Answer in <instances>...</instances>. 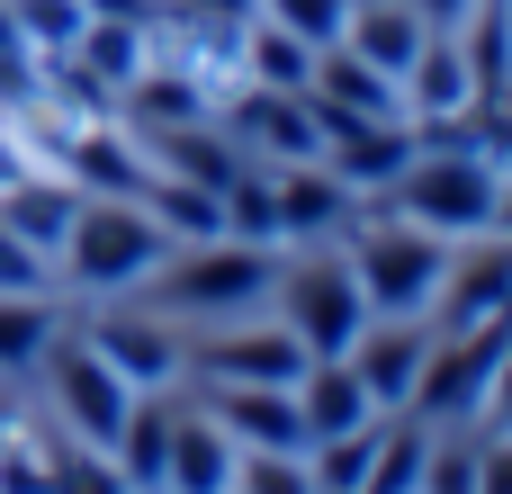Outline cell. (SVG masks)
Masks as SVG:
<instances>
[{"mask_svg":"<svg viewBox=\"0 0 512 494\" xmlns=\"http://www.w3.org/2000/svg\"><path fill=\"white\" fill-rule=\"evenodd\" d=\"M0 288H18V297H45V252L0 216Z\"/></svg>","mask_w":512,"mask_h":494,"instance_id":"484cf974","label":"cell"},{"mask_svg":"<svg viewBox=\"0 0 512 494\" xmlns=\"http://www.w3.org/2000/svg\"><path fill=\"white\" fill-rule=\"evenodd\" d=\"M189 387H198V414L234 450H288V459H306V423H297L288 387H261V378H189Z\"/></svg>","mask_w":512,"mask_h":494,"instance_id":"ba28073f","label":"cell"},{"mask_svg":"<svg viewBox=\"0 0 512 494\" xmlns=\"http://www.w3.org/2000/svg\"><path fill=\"white\" fill-rule=\"evenodd\" d=\"M261 18L288 27V36H306V45H333L342 18H351V0H261Z\"/></svg>","mask_w":512,"mask_h":494,"instance_id":"d4e9b609","label":"cell"},{"mask_svg":"<svg viewBox=\"0 0 512 494\" xmlns=\"http://www.w3.org/2000/svg\"><path fill=\"white\" fill-rule=\"evenodd\" d=\"M54 333H63V324H54V306H45V297L0 288V378H9V369H36Z\"/></svg>","mask_w":512,"mask_h":494,"instance_id":"cb8c5ba5","label":"cell"},{"mask_svg":"<svg viewBox=\"0 0 512 494\" xmlns=\"http://www.w3.org/2000/svg\"><path fill=\"white\" fill-rule=\"evenodd\" d=\"M162 486H171V494H216V486H234V441H225L198 405H180V414H171V459H162Z\"/></svg>","mask_w":512,"mask_h":494,"instance_id":"d6986e66","label":"cell"},{"mask_svg":"<svg viewBox=\"0 0 512 494\" xmlns=\"http://www.w3.org/2000/svg\"><path fill=\"white\" fill-rule=\"evenodd\" d=\"M495 234H512V171H504V189H495Z\"/></svg>","mask_w":512,"mask_h":494,"instance_id":"f546056e","label":"cell"},{"mask_svg":"<svg viewBox=\"0 0 512 494\" xmlns=\"http://www.w3.org/2000/svg\"><path fill=\"white\" fill-rule=\"evenodd\" d=\"M63 63L117 99V90H126L144 63H153V54H144V18H81V36L63 45Z\"/></svg>","mask_w":512,"mask_h":494,"instance_id":"ffe728a7","label":"cell"},{"mask_svg":"<svg viewBox=\"0 0 512 494\" xmlns=\"http://www.w3.org/2000/svg\"><path fill=\"white\" fill-rule=\"evenodd\" d=\"M270 207H279V243H342L360 189L324 162H270Z\"/></svg>","mask_w":512,"mask_h":494,"instance_id":"7c38bea8","label":"cell"},{"mask_svg":"<svg viewBox=\"0 0 512 494\" xmlns=\"http://www.w3.org/2000/svg\"><path fill=\"white\" fill-rule=\"evenodd\" d=\"M495 189H504V171L477 153V144H423L378 198L396 207V216H414V225H432V234H495Z\"/></svg>","mask_w":512,"mask_h":494,"instance_id":"277c9868","label":"cell"},{"mask_svg":"<svg viewBox=\"0 0 512 494\" xmlns=\"http://www.w3.org/2000/svg\"><path fill=\"white\" fill-rule=\"evenodd\" d=\"M135 207H144V216H153L171 243H207V234H225V207H216V189H198V180H180V171H144Z\"/></svg>","mask_w":512,"mask_h":494,"instance_id":"44dd1931","label":"cell"},{"mask_svg":"<svg viewBox=\"0 0 512 494\" xmlns=\"http://www.w3.org/2000/svg\"><path fill=\"white\" fill-rule=\"evenodd\" d=\"M81 342L126 378V387H180V342H171V315H99L81 324Z\"/></svg>","mask_w":512,"mask_h":494,"instance_id":"9a60e30c","label":"cell"},{"mask_svg":"<svg viewBox=\"0 0 512 494\" xmlns=\"http://www.w3.org/2000/svg\"><path fill=\"white\" fill-rule=\"evenodd\" d=\"M315 126H324V153H315V162L342 171L360 198L387 189V180L423 153V144H414V117H333V108H315Z\"/></svg>","mask_w":512,"mask_h":494,"instance_id":"30bf717a","label":"cell"},{"mask_svg":"<svg viewBox=\"0 0 512 494\" xmlns=\"http://www.w3.org/2000/svg\"><path fill=\"white\" fill-rule=\"evenodd\" d=\"M423 351H432V333H423L414 315H369L342 360L360 369V387L378 396V414H405V396H414V378H423Z\"/></svg>","mask_w":512,"mask_h":494,"instance_id":"5bb4252c","label":"cell"},{"mask_svg":"<svg viewBox=\"0 0 512 494\" xmlns=\"http://www.w3.org/2000/svg\"><path fill=\"white\" fill-rule=\"evenodd\" d=\"M423 315H432V333L504 324V315H512V234H495V243H486V252H468V261H450Z\"/></svg>","mask_w":512,"mask_h":494,"instance_id":"4fadbf2b","label":"cell"},{"mask_svg":"<svg viewBox=\"0 0 512 494\" xmlns=\"http://www.w3.org/2000/svg\"><path fill=\"white\" fill-rule=\"evenodd\" d=\"M342 261H351L369 315H423L432 288H441V270H450V234H432V225L360 198V216L342 225Z\"/></svg>","mask_w":512,"mask_h":494,"instance_id":"7a4b0ae2","label":"cell"},{"mask_svg":"<svg viewBox=\"0 0 512 494\" xmlns=\"http://www.w3.org/2000/svg\"><path fill=\"white\" fill-rule=\"evenodd\" d=\"M162 252H171V234H162L135 198H90V189H81L63 243H54V261H63V279H72L81 297H126L135 279L162 270Z\"/></svg>","mask_w":512,"mask_h":494,"instance_id":"3957f363","label":"cell"},{"mask_svg":"<svg viewBox=\"0 0 512 494\" xmlns=\"http://www.w3.org/2000/svg\"><path fill=\"white\" fill-rule=\"evenodd\" d=\"M243 153L261 162H315L324 153V126H315V99L306 90H261V81H234V126H225Z\"/></svg>","mask_w":512,"mask_h":494,"instance_id":"8fae6325","label":"cell"},{"mask_svg":"<svg viewBox=\"0 0 512 494\" xmlns=\"http://www.w3.org/2000/svg\"><path fill=\"white\" fill-rule=\"evenodd\" d=\"M423 36H432V27H423L414 0H351V18H342V45L369 54V63L396 72V81H405V63L423 54Z\"/></svg>","mask_w":512,"mask_h":494,"instance_id":"ac0fdd59","label":"cell"},{"mask_svg":"<svg viewBox=\"0 0 512 494\" xmlns=\"http://www.w3.org/2000/svg\"><path fill=\"white\" fill-rule=\"evenodd\" d=\"M270 306H279V324L306 342V360H324V351H351V333L369 324V297H360L351 261H342V252H324V243H306L297 261H279V279H270Z\"/></svg>","mask_w":512,"mask_h":494,"instance_id":"5b68a950","label":"cell"},{"mask_svg":"<svg viewBox=\"0 0 512 494\" xmlns=\"http://www.w3.org/2000/svg\"><path fill=\"white\" fill-rule=\"evenodd\" d=\"M81 18H153V0H81Z\"/></svg>","mask_w":512,"mask_h":494,"instance_id":"83f0119b","label":"cell"},{"mask_svg":"<svg viewBox=\"0 0 512 494\" xmlns=\"http://www.w3.org/2000/svg\"><path fill=\"white\" fill-rule=\"evenodd\" d=\"M414 9H423V27H459V18H468L477 0H414Z\"/></svg>","mask_w":512,"mask_h":494,"instance_id":"f1b7e54d","label":"cell"},{"mask_svg":"<svg viewBox=\"0 0 512 494\" xmlns=\"http://www.w3.org/2000/svg\"><path fill=\"white\" fill-rule=\"evenodd\" d=\"M306 72H315V45H306V36H288V27H270V18L243 27V81H261V90H306Z\"/></svg>","mask_w":512,"mask_h":494,"instance_id":"7402d4cb","label":"cell"},{"mask_svg":"<svg viewBox=\"0 0 512 494\" xmlns=\"http://www.w3.org/2000/svg\"><path fill=\"white\" fill-rule=\"evenodd\" d=\"M36 369H45V396H54L63 432H72V441H90V450L108 459V441H117V423H126V396H135V387H126V378H117L81 333H54Z\"/></svg>","mask_w":512,"mask_h":494,"instance_id":"52a82bcc","label":"cell"},{"mask_svg":"<svg viewBox=\"0 0 512 494\" xmlns=\"http://www.w3.org/2000/svg\"><path fill=\"white\" fill-rule=\"evenodd\" d=\"M288 396H297V423H306V450L315 441H333V432H351V423H369L378 414V396L360 387V369L342 360V351H324V360H306L297 378H288Z\"/></svg>","mask_w":512,"mask_h":494,"instance_id":"e0dca14e","label":"cell"},{"mask_svg":"<svg viewBox=\"0 0 512 494\" xmlns=\"http://www.w3.org/2000/svg\"><path fill=\"white\" fill-rule=\"evenodd\" d=\"M423 450H432V423H423V414H378L369 494H405V486H423Z\"/></svg>","mask_w":512,"mask_h":494,"instance_id":"603a6c76","label":"cell"},{"mask_svg":"<svg viewBox=\"0 0 512 494\" xmlns=\"http://www.w3.org/2000/svg\"><path fill=\"white\" fill-rule=\"evenodd\" d=\"M270 279H279V243L207 234V243H171V252H162V279H135V288H144V306H153V315L225 324V315L270 306Z\"/></svg>","mask_w":512,"mask_h":494,"instance_id":"6da1fadb","label":"cell"},{"mask_svg":"<svg viewBox=\"0 0 512 494\" xmlns=\"http://www.w3.org/2000/svg\"><path fill=\"white\" fill-rule=\"evenodd\" d=\"M504 342H512V315L504 324H477V333H432L405 414H423V423H441V432H477V423H486V387H495Z\"/></svg>","mask_w":512,"mask_h":494,"instance_id":"8992f818","label":"cell"},{"mask_svg":"<svg viewBox=\"0 0 512 494\" xmlns=\"http://www.w3.org/2000/svg\"><path fill=\"white\" fill-rule=\"evenodd\" d=\"M306 99H315V108H333V117H405L396 72H378V63H369V54H351L342 36H333V45H315Z\"/></svg>","mask_w":512,"mask_h":494,"instance_id":"2e32d148","label":"cell"},{"mask_svg":"<svg viewBox=\"0 0 512 494\" xmlns=\"http://www.w3.org/2000/svg\"><path fill=\"white\" fill-rule=\"evenodd\" d=\"M306 369V342L288 324H216L198 342H180V378H261V387H288Z\"/></svg>","mask_w":512,"mask_h":494,"instance_id":"9c48e42d","label":"cell"},{"mask_svg":"<svg viewBox=\"0 0 512 494\" xmlns=\"http://www.w3.org/2000/svg\"><path fill=\"white\" fill-rule=\"evenodd\" d=\"M486 423L512 432V342H504V360H495V387H486Z\"/></svg>","mask_w":512,"mask_h":494,"instance_id":"4316f807","label":"cell"}]
</instances>
